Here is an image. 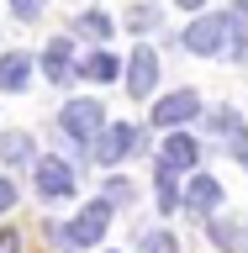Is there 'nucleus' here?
Wrapping results in <instances>:
<instances>
[{"instance_id": "obj_1", "label": "nucleus", "mask_w": 248, "mask_h": 253, "mask_svg": "<svg viewBox=\"0 0 248 253\" xmlns=\"http://www.w3.org/2000/svg\"><path fill=\"white\" fill-rule=\"evenodd\" d=\"M58 126H63V137L74 142H95L100 132H106V106L100 100H69V106L58 111Z\"/></svg>"}, {"instance_id": "obj_2", "label": "nucleus", "mask_w": 248, "mask_h": 253, "mask_svg": "<svg viewBox=\"0 0 248 253\" xmlns=\"http://www.w3.org/2000/svg\"><path fill=\"white\" fill-rule=\"evenodd\" d=\"M106 227H111V201L100 195V201H90L74 221H69V227H63V237H69L74 248H95V243L106 237Z\"/></svg>"}, {"instance_id": "obj_3", "label": "nucleus", "mask_w": 248, "mask_h": 253, "mask_svg": "<svg viewBox=\"0 0 248 253\" xmlns=\"http://www.w3.org/2000/svg\"><path fill=\"white\" fill-rule=\"evenodd\" d=\"M180 42H185L190 53L211 58V53H222V42H233V16H201L196 27H185V37H180Z\"/></svg>"}, {"instance_id": "obj_4", "label": "nucleus", "mask_w": 248, "mask_h": 253, "mask_svg": "<svg viewBox=\"0 0 248 253\" xmlns=\"http://www.w3.org/2000/svg\"><path fill=\"white\" fill-rule=\"evenodd\" d=\"M32 179H37V195H48V201H63V195H74L79 169H74V164H63V158H43V164L32 169Z\"/></svg>"}, {"instance_id": "obj_5", "label": "nucleus", "mask_w": 248, "mask_h": 253, "mask_svg": "<svg viewBox=\"0 0 248 253\" xmlns=\"http://www.w3.org/2000/svg\"><path fill=\"white\" fill-rule=\"evenodd\" d=\"M143 148V132L138 126H127V122H116V126H106V132H100V137H95V158H100V164H122L127 153H138Z\"/></svg>"}, {"instance_id": "obj_6", "label": "nucleus", "mask_w": 248, "mask_h": 253, "mask_svg": "<svg viewBox=\"0 0 248 253\" xmlns=\"http://www.w3.org/2000/svg\"><path fill=\"white\" fill-rule=\"evenodd\" d=\"M153 84H158V53L143 42L138 53H132V63H127V95L148 100V95H153Z\"/></svg>"}, {"instance_id": "obj_7", "label": "nucleus", "mask_w": 248, "mask_h": 253, "mask_svg": "<svg viewBox=\"0 0 248 253\" xmlns=\"http://www.w3.org/2000/svg\"><path fill=\"white\" fill-rule=\"evenodd\" d=\"M190 116H201V95L196 90H174L153 106V126H185Z\"/></svg>"}, {"instance_id": "obj_8", "label": "nucleus", "mask_w": 248, "mask_h": 253, "mask_svg": "<svg viewBox=\"0 0 248 253\" xmlns=\"http://www.w3.org/2000/svg\"><path fill=\"white\" fill-rule=\"evenodd\" d=\"M211 132H217V142L248 169V126L238 122V111H211Z\"/></svg>"}, {"instance_id": "obj_9", "label": "nucleus", "mask_w": 248, "mask_h": 253, "mask_svg": "<svg viewBox=\"0 0 248 253\" xmlns=\"http://www.w3.org/2000/svg\"><path fill=\"white\" fill-rule=\"evenodd\" d=\"M158 164H164V169H196V164H201V148H196V137H185V132H169V137H164V148H158Z\"/></svg>"}, {"instance_id": "obj_10", "label": "nucleus", "mask_w": 248, "mask_h": 253, "mask_svg": "<svg viewBox=\"0 0 248 253\" xmlns=\"http://www.w3.org/2000/svg\"><path fill=\"white\" fill-rule=\"evenodd\" d=\"M185 206L196 211V216H211V211L222 206V185L211 179V174H196V179L185 185Z\"/></svg>"}, {"instance_id": "obj_11", "label": "nucleus", "mask_w": 248, "mask_h": 253, "mask_svg": "<svg viewBox=\"0 0 248 253\" xmlns=\"http://www.w3.org/2000/svg\"><path fill=\"white\" fill-rule=\"evenodd\" d=\"M43 74L53 79V84H69V74H74V47H69V37H53V42H48Z\"/></svg>"}, {"instance_id": "obj_12", "label": "nucleus", "mask_w": 248, "mask_h": 253, "mask_svg": "<svg viewBox=\"0 0 248 253\" xmlns=\"http://www.w3.org/2000/svg\"><path fill=\"white\" fill-rule=\"evenodd\" d=\"M27 79H32V58L27 53H5L0 58V90H27Z\"/></svg>"}, {"instance_id": "obj_13", "label": "nucleus", "mask_w": 248, "mask_h": 253, "mask_svg": "<svg viewBox=\"0 0 248 253\" xmlns=\"http://www.w3.org/2000/svg\"><path fill=\"white\" fill-rule=\"evenodd\" d=\"M0 158H5L11 169L32 164V137H27V132H5V137H0Z\"/></svg>"}, {"instance_id": "obj_14", "label": "nucleus", "mask_w": 248, "mask_h": 253, "mask_svg": "<svg viewBox=\"0 0 248 253\" xmlns=\"http://www.w3.org/2000/svg\"><path fill=\"white\" fill-rule=\"evenodd\" d=\"M211 243H217V248H227V253H243V232H238L227 216H211Z\"/></svg>"}, {"instance_id": "obj_15", "label": "nucleus", "mask_w": 248, "mask_h": 253, "mask_svg": "<svg viewBox=\"0 0 248 253\" xmlns=\"http://www.w3.org/2000/svg\"><path fill=\"white\" fill-rule=\"evenodd\" d=\"M74 32H85V37H95V42H106L111 37V16H100V11H85L74 21Z\"/></svg>"}, {"instance_id": "obj_16", "label": "nucleus", "mask_w": 248, "mask_h": 253, "mask_svg": "<svg viewBox=\"0 0 248 253\" xmlns=\"http://www.w3.org/2000/svg\"><path fill=\"white\" fill-rule=\"evenodd\" d=\"M79 74H90V79H116V58H111V53H90V58L79 63Z\"/></svg>"}, {"instance_id": "obj_17", "label": "nucleus", "mask_w": 248, "mask_h": 253, "mask_svg": "<svg viewBox=\"0 0 248 253\" xmlns=\"http://www.w3.org/2000/svg\"><path fill=\"white\" fill-rule=\"evenodd\" d=\"M158 211H174V201H180V190H174V169H164V164H158Z\"/></svg>"}, {"instance_id": "obj_18", "label": "nucleus", "mask_w": 248, "mask_h": 253, "mask_svg": "<svg viewBox=\"0 0 248 253\" xmlns=\"http://www.w3.org/2000/svg\"><path fill=\"white\" fill-rule=\"evenodd\" d=\"M143 253H174V237L169 232H148L143 237Z\"/></svg>"}, {"instance_id": "obj_19", "label": "nucleus", "mask_w": 248, "mask_h": 253, "mask_svg": "<svg viewBox=\"0 0 248 253\" xmlns=\"http://www.w3.org/2000/svg\"><path fill=\"white\" fill-rule=\"evenodd\" d=\"M106 201L127 206V201H132V185H127V179H106Z\"/></svg>"}, {"instance_id": "obj_20", "label": "nucleus", "mask_w": 248, "mask_h": 253, "mask_svg": "<svg viewBox=\"0 0 248 253\" xmlns=\"http://www.w3.org/2000/svg\"><path fill=\"white\" fill-rule=\"evenodd\" d=\"M127 21H132V27H153L158 11H153V5H132V11H127Z\"/></svg>"}, {"instance_id": "obj_21", "label": "nucleus", "mask_w": 248, "mask_h": 253, "mask_svg": "<svg viewBox=\"0 0 248 253\" xmlns=\"http://www.w3.org/2000/svg\"><path fill=\"white\" fill-rule=\"evenodd\" d=\"M11 11L21 16V21H32V16H43V0H11Z\"/></svg>"}, {"instance_id": "obj_22", "label": "nucleus", "mask_w": 248, "mask_h": 253, "mask_svg": "<svg viewBox=\"0 0 248 253\" xmlns=\"http://www.w3.org/2000/svg\"><path fill=\"white\" fill-rule=\"evenodd\" d=\"M0 253H21V232H16V227L0 232Z\"/></svg>"}, {"instance_id": "obj_23", "label": "nucleus", "mask_w": 248, "mask_h": 253, "mask_svg": "<svg viewBox=\"0 0 248 253\" xmlns=\"http://www.w3.org/2000/svg\"><path fill=\"white\" fill-rule=\"evenodd\" d=\"M11 206H16V185H11V179H0V211H11Z\"/></svg>"}, {"instance_id": "obj_24", "label": "nucleus", "mask_w": 248, "mask_h": 253, "mask_svg": "<svg viewBox=\"0 0 248 253\" xmlns=\"http://www.w3.org/2000/svg\"><path fill=\"white\" fill-rule=\"evenodd\" d=\"M180 5H185V11H201V5H206V0H180Z\"/></svg>"}]
</instances>
